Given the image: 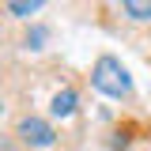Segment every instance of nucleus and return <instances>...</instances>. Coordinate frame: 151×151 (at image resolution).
<instances>
[{"label": "nucleus", "mask_w": 151, "mask_h": 151, "mask_svg": "<svg viewBox=\"0 0 151 151\" xmlns=\"http://www.w3.org/2000/svg\"><path fill=\"white\" fill-rule=\"evenodd\" d=\"M91 83L94 91H102L106 98H125V94L132 91V79H129V68L117 60V57H98L91 68Z\"/></svg>", "instance_id": "f257e3e1"}, {"label": "nucleus", "mask_w": 151, "mask_h": 151, "mask_svg": "<svg viewBox=\"0 0 151 151\" xmlns=\"http://www.w3.org/2000/svg\"><path fill=\"white\" fill-rule=\"evenodd\" d=\"M19 140L23 144H30V147H53V140H57V132L49 121H42V117H23L19 121Z\"/></svg>", "instance_id": "f03ea898"}, {"label": "nucleus", "mask_w": 151, "mask_h": 151, "mask_svg": "<svg viewBox=\"0 0 151 151\" xmlns=\"http://www.w3.org/2000/svg\"><path fill=\"white\" fill-rule=\"evenodd\" d=\"M49 113H53V117H72L76 113V91H68V87L57 91L53 102H49Z\"/></svg>", "instance_id": "7ed1b4c3"}, {"label": "nucleus", "mask_w": 151, "mask_h": 151, "mask_svg": "<svg viewBox=\"0 0 151 151\" xmlns=\"http://www.w3.org/2000/svg\"><path fill=\"white\" fill-rule=\"evenodd\" d=\"M4 8L15 19H30V15H38V12L45 8V0H4Z\"/></svg>", "instance_id": "20e7f679"}, {"label": "nucleus", "mask_w": 151, "mask_h": 151, "mask_svg": "<svg viewBox=\"0 0 151 151\" xmlns=\"http://www.w3.org/2000/svg\"><path fill=\"white\" fill-rule=\"evenodd\" d=\"M125 4V12H129L136 23H147L151 19V0H121Z\"/></svg>", "instance_id": "39448f33"}, {"label": "nucleus", "mask_w": 151, "mask_h": 151, "mask_svg": "<svg viewBox=\"0 0 151 151\" xmlns=\"http://www.w3.org/2000/svg\"><path fill=\"white\" fill-rule=\"evenodd\" d=\"M45 38H49L45 27H30V30H27V49H42V45H45Z\"/></svg>", "instance_id": "423d86ee"}, {"label": "nucleus", "mask_w": 151, "mask_h": 151, "mask_svg": "<svg viewBox=\"0 0 151 151\" xmlns=\"http://www.w3.org/2000/svg\"><path fill=\"white\" fill-rule=\"evenodd\" d=\"M0 113H4V102H0Z\"/></svg>", "instance_id": "0eeeda50"}]
</instances>
